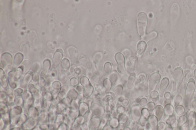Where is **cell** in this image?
<instances>
[{
    "label": "cell",
    "instance_id": "5b68a950",
    "mask_svg": "<svg viewBox=\"0 0 196 130\" xmlns=\"http://www.w3.org/2000/svg\"><path fill=\"white\" fill-rule=\"evenodd\" d=\"M115 59L117 63V70L119 73L122 75L126 73V68L125 65V57L120 52H118L115 55Z\"/></svg>",
    "mask_w": 196,
    "mask_h": 130
},
{
    "label": "cell",
    "instance_id": "6da1fadb",
    "mask_svg": "<svg viewBox=\"0 0 196 130\" xmlns=\"http://www.w3.org/2000/svg\"><path fill=\"white\" fill-rule=\"evenodd\" d=\"M196 91V82L193 78L189 79L186 86L185 92V108L187 110L190 109V107L193 100V97Z\"/></svg>",
    "mask_w": 196,
    "mask_h": 130
},
{
    "label": "cell",
    "instance_id": "7bdbcfd3",
    "mask_svg": "<svg viewBox=\"0 0 196 130\" xmlns=\"http://www.w3.org/2000/svg\"><path fill=\"white\" fill-rule=\"evenodd\" d=\"M191 108L192 110L194 111L196 115V100H193L192 101Z\"/></svg>",
    "mask_w": 196,
    "mask_h": 130
},
{
    "label": "cell",
    "instance_id": "8fae6325",
    "mask_svg": "<svg viewBox=\"0 0 196 130\" xmlns=\"http://www.w3.org/2000/svg\"><path fill=\"white\" fill-rule=\"evenodd\" d=\"M175 114V108L172 104L165 105L164 107V116L162 119L166 120L169 116Z\"/></svg>",
    "mask_w": 196,
    "mask_h": 130
},
{
    "label": "cell",
    "instance_id": "ba28073f",
    "mask_svg": "<svg viewBox=\"0 0 196 130\" xmlns=\"http://www.w3.org/2000/svg\"><path fill=\"white\" fill-rule=\"evenodd\" d=\"M147 43L144 41H140L137 43L136 46V57L141 58L147 49Z\"/></svg>",
    "mask_w": 196,
    "mask_h": 130
},
{
    "label": "cell",
    "instance_id": "484cf974",
    "mask_svg": "<svg viewBox=\"0 0 196 130\" xmlns=\"http://www.w3.org/2000/svg\"><path fill=\"white\" fill-rule=\"evenodd\" d=\"M149 98L151 99V101L154 103L158 101L160 98L158 92L155 90L149 93Z\"/></svg>",
    "mask_w": 196,
    "mask_h": 130
},
{
    "label": "cell",
    "instance_id": "d6a6232c",
    "mask_svg": "<svg viewBox=\"0 0 196 130\" xmlns=\"http://www.w3.org/2000/svg\"><path fill=\"white\" fill-rule=\"evenodd\" d=\"M148 103V101L147 100V99L146 98H143L140 99L139 101V105L141 109L143 108H146L147 104Z\"/></svg>",
    "mask_w": 196,
    "mask_h": 130
},
{
    "label": "cell",
    "instance_id": "1f68e13d",
    "mask_svg": "<svg viewBox=\"0 0 196 130\" xmlns=\"http://www.w3.org/2000/svg\"><path fill=\"white\" fill-rule=\"evenodd\" d=\"M70 62L67 59H64L61 63V67L64 71H67L70 68Z\"/></svg>",
    "mask_w": 196,
    "mask_h": 130
},
{
    "label": "cell",
    "instance_id": "cb8c5ba5",
    "mask_svg": "<svg viewBox=\"0 0 196 130\" xmlns=\"http://www.w3.org/2000/svg\"><path fill=\"white\" fill-rule=\"evenodd\" d=\"M24 59V56L21 53H18L15 55L14 59V65L15 66L17 67L20 66L22 63Z\"/></svg>",
    "mask_w": 196,
    "mask_h": 130
},
{
    "label": "cell",
    "instance_id": "30bf717a",
    "mask_svg": "<svg viewBox=\"0 0 196 130\" xmlns=\"http://www.w3.org/2000/svg\"><path fill=\"white\" fill-rule=\"evenodd\" d=\"M1 61L2 64L4 67H8L11 66L12 63V57L10 53L6 52L2 54V55Z\"/></svg>",
    "mask_w": 196,
    "mask_h": 130
},
{
    "label": "cell",
    "instance_id": "c3c4849f",
    "mask_svg": "<svg viewBox=\"0 0 196 130\" xmlns=\"http://www.w3.org/2000/svg\"><path fill=\"white\" fill-rule=\"evenodd\" d=\"M196 100V92H195V93H194V95H193V100Z\"/></svg>",
    "mask_w": 196,
    "mask_h": 130
},
{
    "label": "cell",
    "instance_id": "ee69618b",
    "mask_svg": "<svg viewBox=\"0 0 196 130\" xmlns=\"http://www.w3.org/2000/svg\"><path fill=\"white\" fill-rule=\"evenodd\" d=\"M180 130H189V127H188L187 122L185 123V125H183L180 128Z\"/></svg>",
    "mask_w": 196,
    "mask_h": 130
},
{
    "label": "cell",
    "instance_id": "f6af8a7d",
    "mask_svg": "<svg viewBox=\"0 0 196 130\" xmlns=\"http://www.w3.org/2000/svg\"><path fill=\"white\" fill-rule=\"evenodd\" d=\"M191 69L192 70H194V71H195L196 69V63H193V64H192L191 66Z\"/></svg>",
    "mask_w": 196,
    "mask_h": 130
},
{
    "label": "cell",
    "instance_id": "277c9868",
    "mask_svg": "<svg viewBox=\"0 0 196 130\" xmlns=\"http://www.w3.org/2000/svg\"><path fill=\"white\" fill-rule=\"evenodd\" d=\"M160 79H161V76L158 72H154L151 74L149 78L148 82L149 92V93L153 91H155L158 84L160 82Z\"/></svg>",
    "mask_w": 196,
    "mask_h": 130
},
{
    "label": "cell",
    "instance_id": "f35d334b",
    "mask_svg": "<svg viewBox=\"0 0 196 130\" xmlns=\"http://www.w3.org/2000/svg\"><path fill=\"white\" fill-rule=\"evenodd\" d=\"M167 126V124L164 121L161 120L159 121L158 126V130H165Z\"/></svg>",
    "mask_w": 196,
    "mask_h": 130
},
{
    "label": "cell",
    "instance_id": "5bb4252c",
    "mask_svg": "<svg viewBox=\"0 0 196 130\" xmlns=\"http://www.w3.org/2000/svg\"><path fill=\"white\" fill-rule=\"evenodd\" d=\"M32 68V64L28 60H26L23 62L18 67V69L21 70L22 73H26Z\"/></svg>",
    "mask_w": 196,
    "mask_h": 130
},
{
    "label": "cell",
    "instance_id": "4dcf8cb0",
    "mask_svg": "<svg viewBox=\"0 0 196 130\" xmlns=\"http://www.w3.org/2000/svg\"><path fill=\"white\" fill-rule=\"evenodd\" d=\"M155 107H156V105H155V103L152 102V101H150V102H148L146 108L148 110L151 115H154Z\"/></svg>",
    "mask_w": 196,
    "mask_h": 130
},
{
    "label": "cell",
    "instance_id": "e575fe53",
    "mask_svg": "<svg viewBox=\"0 0 196 130\" xmlns=\"http://www.w3.org/2000/svg\"><path fill=\"white\" fill-rule=\"evenodd\" d=\"M138 123L140 126L143 127V128H145V127L147 126V125L148 124V119H145V117L142 116Z\"/></svg>",
    "mask_w": 196,
    "mask_h": 130
},
{
    "label": "cell",
    "instance_id": "e0dca14e",
    "mask_svg": "<svg viewBox=\"0 0 196 130\" xmlns=\"http://www.w3.org/2000/svg\"><path fill=\"white\" fill-rule=\"evenodd\" d=\"M183 71L181 67H178L174 70L173 73V78L176 82L179 81L182 79Z\"/></svg>",
    "mask_w": 196,
    "mask_h": 130
},
{
    "label": "cell",
    "instance_id": "681fc988",
    "mask_svg": "<svg viewBox=\"0 0 196 130\" xmlns=\"http://www.w3.org/2000/svg\"><path fill=\"white\" fill-rule=\"evenodd\" d=\"M194 76L195 77V79L196 80V69L194 71Z\"/></svg>",
    "mask_w": 196,
    "mask_h": 130
},
{
    "label": "cell",
    "instance_id": "52a82bcc",
    "mask_svg": "<svg viewBox=\"0 0 196 130\" xmlns=\"http://www.w3.org/2000/svg\"><path fill=\"white\" fill-rule=\"evenodd\" d=\"M170 80L167 77H164L161 80L160 83V88L159 89V94L160 98H164L165 93H166V90L169 85Z\"/></svg>",
    "mask_w": 196,
    "mask_h": 130
},
{
    "label": "cell",
    "instance_id": "83f0119b",
    "mask_svg": "<svg viewBox=\"0 0 196 130\" xmlns=\"http://www.w3.org/2000/svg\"><path fill=\"white\" fill-rule=\"evenodd\" d=\"M158 35V33H157V32L154 31V32H152L146 35V36H145V37L143 39L144 40V41H145V42H148L151 41L152 40L156 38Z\"/></svg>",
    "mask_w": 196,
    "mask_h": 130
},
{
    "label": "cell",
    "instance_id": "2e32d148",
    "mask_svg": "<svg viewBox=\"0 0 196 130\" xmlns=\"http://www.w3.org/2000/svg\"><path fill=\"white\" fill-rule=\"evenodd\" d=\"M165 122H166L167 125L171 127L173 129L177 128V118L175 114L173 115L168 117L165 121Z\"/></svg>",
    "mask_w": 196,
    "mask_h": 130
},
{
    "label": "cell",
    "instance_id": "4fadbf2b",
    "mask_svg": "<svg viewBox=\"0 0 196 130\" xmlns=\"http://www.w3.org/2000/svg\"><path fill=\"white\" fill-rule=\"evenodd\" d=\"M62 57H63L62 50L61 49L57 50L54 54V57H53V64L55 66L57 67L59 66L60 62L62 60Z\"/></svg>",
    "mask_w": 196,
    "mask_h": 130
},
{
    "label": "cell",
    "instance_id": "7a4b0ae2",
    "mask_svg": "<svg viewBox=\"0 0 196 130\" xmlns=\"http://www.w3.org/2000/svg\"><path fill=\"white\" fill-rule=\"evenodd\" d=\"M148 17L146 13L140 12L137 18V30L138 34L141 38L143 39L146 36Z\"/></svg>",
    "mask_w": 196,
    "mask_h": 130
},
{
    "label": "cell",
    "instance_id": "f1b7e54d",
    "mask_svg": "<svg viewBox=\"0 0 196 130\" xmlns=\"http://www.w3.org/2000/svg\"><path fill=\"white\" fill-rule=\"evenodd\" d=\"M51 68V62L49 59H46L43 63V73L47 74Z\"/></svg>",
    "mask_w": 196,
    "mask_h": 130
},
{
    "label": "cell",
    "instance_id": "d6986e66",
    "mask_svg": "<svg viewBox=\"0 0 196 130\" xmlns=\"http://www.w3.org/2000/svg\"><path fill=\"white\" fill-rule=\"evenodd\" d=\"M154 115L158 118L159 121L162 120L164 116V107L161 105H158L155 107Z\"/></svg>",
    "mask_w": 196,
    "mask_h": 130
},
{
    "label": "cell",
    "instance_id": "f907efd6",
    "mask_svg": "<svg viewBox=\"0 0 196 130\" xmlns=\"http://www.w3.org/2000/svg\"><path fill=\"white\" fill-rule=\"evenodd\" d=\"M173 130H180V128H175V129H173Z\"/></svg>",
    "mask_w": 196,
    "mask_h": 130
},
{
    "label": "cell",
    "instance_id": "b9f144b4",
    "mask_svg": "<svg viewBox=\"0 0 196 130\" xmlns=\"http://www.w3.org/2000/svg\"><path fill=\"white\" fill-rule=\"evenodd\" d=\"M120 104L123 107H125L126 109V108L128 107V105H129V101L127 99L124 98Z\"/></svg>",
    "mask_w": 196,
    "mask_h": 130
},
{
    "label": "cell",
    "instance_id": "44dd1931",
    "mask_svg": "<svg viewBox=\"0 0 196 130\" xmlns=\"http://www.w3.org/2000/svg\"><path fill=\"white\" fill-rule=\"evenodd\" d=\"M185 108L184 106L181 105H179L175 108V114L176 115L177 119L181 116V115H185Z\"/></svg>",
    "mask_w": 196,
    "mask_h": 130
},
{
    "label": "cell",
    "instance_id": "836d02e7",
    "mask_svg": "<svg viewBox=\"0 0 196 130\" xmlns=\"http://www.w3.org/2000/svg\"><path fill=\"white\" fill-rule=\"evenodd\" d=\"M137 57L136 56H131V57L129 58V60H130V64L131 65V67H133V69L136 67V64L137 60Z\"/></svg>",
    "mask_w": 196,
    "mask_h": 130
},
{
    "label": "cell",
    "instance_id": "7c38bea8",
    "mask_svg": "<svg viewBox=\"0 0 196 130\" xmlns=\"http://www.w3.org/2000/svg\"><path fill=\"white\" fill-rule=\"evenodd\" d=\"M148 123L151 130H158L159 120L154 115H151L149 117Z\"/></svg>",
    "mask_w": 196,
    "mask_h": 130
},
{
    "label": "cell",
    "instance_id": "d4e9b609",
    "mask_svg": "<svg viewBox=\"0 0 196 130\" xmlns=\"http://www.w3.org/2000/svg\"><path fill=\"white\" fill-rule=\"evenodd\" d=\"M109 125L114 130H117L119 128V120L117 117H112L109 121Z\"/></svg>",
    "mask_w": 196,
    "mask_h": 130
},
{
    "label": "cell",
    "instance_id": "74e56055",
    "mask_svg": "<svg viewBox=\"0 0 196 130\" xmlns=\"http://www.w3.org/2000/svg\"><path fill=\"white\" fill-rule=\"evenodd\" d=\"M150 115H151V114L147 108H144L142 109V116L145 117V119H148Z\"/></svg>",
    "mask_w": 196,
    "mask_h": 130
},
{
    "label": "cell",
    "instance_id": "ffe728a7",
    "mask_svg": "<svg viewBox=\"0 0 196 130\" xmlns=\"http://www.w3.org/2000/svg\"><path fill=\"white\" fill-rule=\"evenodd\" d=\"M109 79L112 84V86H115L117 84V83L119 81V73L116 71H114L113 72H111L110 74Z\"/></svg>",
    "mask_w": 196,
    "mask_h": 130
},
{
    "label": "cell",
    "instance_id": "ac0fdd59",
    "mask_svg": "<svg viewBox=\"0 0 196 130\" xmlns=\"http://www.w3.org/2000/svg\"><path fill=\"white\" fill-rule=\"evenodd\" d=\"M146 80H147V75L145 73L142 72L139 74L137 78L136 79L134 88H137L142 86L143 84L146 82Z\"/></svg>",
    "mask_w": 196,
    "mask_h": 130
},
{
    "label": "cell",
    "instance_id": "f546056e",
    "mask_svg": "<svg viewBox=\"0 0 196 130\" xmlns=\"http://www.w3.org/2000/svg\"><path fill=\"white\" fill-rule=\"evenodd\" d=\"M103 86L106 92H109L112 88V84L109 79H105L103 81Z\"/></svg>",
    "mask_w": 196,
    "mask_h": 130
},
{
    "label": "cell",
    "instance_id": "bcb514c9",
    "mask_svg": "<svg viewBox=\"0 0 196 130\" xmlns=\"http://www.w3.org/2000/svg\"><path fill=\"white\" fill-rule=\"evenodd\" d=\"M165 130H173V128H172L169 125L167 124V126H166V129Z\"/></svg>",
    "mask_w": 196,
    "mask_h": 130
},
{
    "label": "cell",
    "instance_id": "d590c367",
    "mask_svg": "<svg viewBox=\"0 0 196 130\" xmlns=\"http://www.w3.org/2000/svg\"><path fill=\"white\" fill-rule=\"evenodd\" d=\"M104 69L107 73H111L112 71V65L110 62H106L104 65Z\"/></svg>",
    "mask_w": 196,
    "mask_h": 130
},
{
    "label": "cell",
    "instance_id": "9a60e30c",
    "mask_svg": "<svg viewBox=\"0 0 196 130\" xmlns=\"http://www.w3.org/2000/svg\"><path fill=\"white\" fill-rule=\"evenodd\" d=\"M136 81V74L131 72L128 77L127 83V89L129 91H131L135 88V83Z\"/></svg>",
    "mask_w": 196,
    "mask_h": 130
},
{
    "label": "cell",
    "instance_id": "9c48e42d",
    "mask_svg": "<svg viewBox=\"0 0 196 130\" xmlns=\"http://www.w3.org/2000/svg\"><path fill=\"white\" fill-rule=\"evenodd\" d=\"M187 124L189 130H192L196 126V115L193 110H191L187 115Z\"/></svg>",
    "mask_w": 196,
    "mask_h": 130
},
{
    "label": "cell",
    "instance_id": "8992f818",
    "mask_svg": "<svg viewBox=\"0 0 196 130\" xmlns=\"http://www.w3.org/2000/svg\"><path fill=\"white\" fill-rule=\"evenodd\" d=\"M81 82L84 87L85 97H88L91 95L93 91V88L92 86L90 85L88 79L86 77H83L81 78Z\"/></svg>",
    "mask_w": 196,
    "mask_h": 130
},
{
    "label": "cell",
    "instance_id": "816d5d0a",
    "mask_svg": "<svg viewBox=\"0 0 196 130\" xmlns=\"http://www.w3.org/2000/svg\"><path fill=\"white\" fill-rule=\"evenodd\" d=\"M192 130H196V126Z\"/></svg>",
    "mask_w": 196,
    "mask_h": 130
},
{
    "label": "cell",
    "instance_id": "ab89813d",
    "mask_svg": "<svg viewBox=\"0 0 196 130\" xmlns=\"http://www.w3.org/2000/svg\"><path fill=\"white\" fill-rule=\"evenodd\" d=\"M40 68H41V67H40V64L38 63H35L32 67V71L33 72H37L40 71Z\"/></svg>",
    "mask_w": 196,
    "mask_h": 130
},
{
    "label": "cell",
    "instance_id": "7402d4cb",
    "mask_svg": "<svg viewBox=\"0 0 196 130\" xmlns=\"http://www.w3.org/2000/svg\"><path fill=\"white\" fill-rule=\"evenodd\" d=\"M183 98L180 94H177L173 97L172 101H173V106L175 108L179 105H181L183 103Z\"/></svg>",
    "mask_w": 196,
    "mask_h": 130
},
{
    "label": "cell",
    "instance_id": "8d00e7d4",
    "mask_svg": "<svg viewBox=\"0 0 196 130\" xmlns=\"http://www.w3.org/2000/svg\"><path fill=\"white\" fill-rule=\"evenodd\" d=\"M116 110H117L118 115H121V114H124V113H126V108L123 107L120 103H119V106H118L117 108H116Z\"/></svg>",
    "mask_w": 196,
    "mask_h": 130
},
{
    "label": "cell",
    "instance_id": "603a6c76",
    "mask_svg": "<svg viewBox=\"0 0 196 130\" xmlns=\"http://www.w3.org/2000/svg\"><path fill=\"white\" fill-rule=\"evenodd\" d=\"M123 89H124V87H123L122 85L121 84H118V85L115 86L114 89L113 90L114 95L116 97H117L118 98H120V97L122 96Z\"/></svg>",
    "mask_w": 196,
    "mask_h": 130
},
{
    "label": "cell",
    "instance_id": "60d3db41",
    "mask_svg": "<svg viewBox=\"0 0 196 130\" xmlns=\"http://www.w3.org/2000/svg\"><path fill=\"white\" fill-rule=\"evenodd\" d=\"M164 98L165 100H170V101H172L173 99V97L172 95L170 92H166L165 93L164 95Z\"/></svg>",
    "mask_w": 196,
    "mask_h": 130
},
{
    "label": "cell",
    "instance_id": "3957f363",
    "mask_svg": "<svg viewBox=\"0 0 196 130\" xmlns=\"http://www.w3.org/2000/svg\"><path fill=\"white\" fill-rule=\"evenodd\" d=\"M129 115L132 123H138L142 116V109L139 104L135 103L131 105L130 107Z\"/></svg>",
    "mask_w": 196,
    "mask_h": 130
},
{
    "label": "cell",
    "instance_id": "7dc6e473",
    "mask_svg": "<svg viewBox=\"0 0 196 130\" xmlns=\"http://www.w3.org/2000/svg\"><path fill=\"white\" fill-rule=\"evenodd\" d=\"M122 130H131V127H130V126H127L125 127V128L122 129Z\"/></svg>",
    "mask_w": 196,
    "mask_h": 130
},
{
    "label": "cell",
    "instance_id": "4316f807",
    "mask_svg": "<svg viewBox=\"0 0 196 130\" xmlns=\"http://www.w3.org/2000/svg\"><path fill=\"white\" fill-rule=\"evenodd\" d=\"M187 122V115H184L177 119V127L180 128Z\"/></svg>",
    "mask_w": 196,
    "mask_h": 130
},
{
    "label": "cell",
    "instance_id": "f5cc1de1",
    "mask_svg": "<svg viewBox=\"0 0 196 130\" xmlns=\"http://www.w3.org/2000/svg\"><path fill=\"white\" fill-rule=\"evenodd\" d=\"M195 92H196V91H195Z\"/></svg>",
    "mask_w": 196,
    "mask_h": 130
}]
</instances>
